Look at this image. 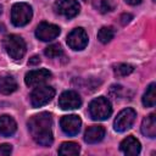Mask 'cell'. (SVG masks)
<instances>
[{
  "instance_id": "6da1fadb",
  "label": "cell",
  "mask_w": 156,
  "mask_h": 156,
  "mask_svg": "<svg viewBox=\"0 0 156 156\" xmlns=\"http://www.w3.org/2000/svg\"><path fill=\"white\" fill-rule=\"evenodd\" d=\"M52 118L48 112H41L33 116L28 121V129L34 141L41 146H49L52 144Z\"/></svg>"
},
{
  "instance_id": "7a4b0ae2",
  "label": "cell",
  "mask_w": 156,
  "mask_h": 156,
  "mask_svg": "<svg viewBox=\"0 0 156 156\" xmlns=\"http://www.w3.org/2000/svg\"><path fill=\"white\" fill-rule=\"evenodd\" d=\"M2 45L7 55L13 60H21L26 54V43L20 35H6L2 40Z\"/></svg>"
},
{
  "instance_id": "3957f363",
  "label": "cell",
  "mask_w": 156,
  "mask_h": 156,
  "mask_svg": "<svg viewBox=\"0 0 156 156\" xmlns=\"http://www.w3.org/2000/svg\"><path fill=\"white\" fill-rule=\"evenodd\" d=\"M111 113H112L111 102L104 96L94 99L89 105V115L94 121L107 119L111 116Z\"/></svg>"
},
{
  "instance_id": "277c9868",
  "label": "cell",
  "mask_w": 156,
  "mask_h": 156,
  "mask_svg": "<svg viewBox=\"0 0 156 156\" xmlns=\"http://www.w3.org/2000/svg\"><path fill=\"white\" fill-rule=\"evenodd\" d=\"M32 7L26 2H17L11 9V21L16 27H23L32 20Z\"/></svg>"
},
{
  "instance_id": "5b68a950",
  "label": "cell",
  "mask_w": 156,
  "mask_h": 156,
  "mask_svg": "<svg viewBox=\"0 0 156 156\" xmlns=\"http://www.w3.org/2000/svg\"><path fill=\"white\" fill-rule=\"evenodd\" d=\"M55 96V89L49 85H39L35 87L33 93L30 94V102L33 107H41L49 104Z\"/></svg>"
},
{
  "instance_id": "8992f818",
  "label": "cell",
  "mask_w": 156,
  "mask_h": 156,
  "mask_svg": "<svg viewBox=\"0 0 156 156\" xmlns=\"http://www.w3.org/2000/svg\"><path fill=\"white\" fill-rule=\"evenodd\" d=\"M55 12L66 18H72L79 13V4L77 0H57L54 5Z\"/></svg>"
},
{
  "instance_id": "52a82bcc",
  "label": "cell",
  "mask_w": 156,
  "mask_h": 156,
  "mask_svg": "<svg viewBox=\"0 0 156 156\" xmlns=\"http://www.w3.org/2000/svg\"><path fill=\"white\" fill-rule=\"evenodd\" d=\"M135 117H136V113L133 108L128 107V108L122 110L115 119V123H113L115 129L117 132H124V130L129 129L133 126V123L135 121Z\"/></svg>"
},
{
  "instance_id": "ba28073f",
  "label": "cell",
  "mask_w": 156,
  "mask_h": 156,
  "mask_svg": "<svg viewBox=\"0 0 156 156\" xmlns=\"http://www.w3.org/2000/svg\"><path fill=\"white\" fill-rule=\"evenodd\" d=\"M67 44L73 50H83L88 44V34L83 28H74L67 35Z\"/></svg>"
},
{
  "instance_id": "9c48e42d",
  "label": "cell",
  "mask_w": 156,
  "mask_h": 156,
  "mask_svg": "<svg viewBox=\"0 0 156 156\" xmlns=\"http://www.w3.org/2000/svg\"><path fill=\"white\" fill-rule=\"evenodd\" d=\"M60 126H61V129L63 130V133L73 136L79 133L82 121H80L79 116H77V115H68V116H63L61 118Z\"/></svg>"
},
{
  "instance_id": "30bf717a",
  "label": "cell",
  "mask_w": 156,
  "mask_h": 156,
  "mask_svg": "<svg viewBox=\"0 0 156 156\" xmlns=\"http://www.w3.org/2000/svg\"><path fill=\"white\" fill-rule=\"evenodd\" d=\"M51 78V73L48 71V69H34V71H30L26 74V78H24V82L28 87H32V88H35V87H39V85H43L45 82H48L49 79Z\"/></svg>"
},
{
  "instance_id": "8fae6325",
  "label": "cell",
  "mask_w": 156,
  "mask_h": 156,
  "mask_svg": "<svg viewBox=\"0 0 156 156\" xmlns=\"http://www.w3.org/2000/svg\"><path fill=\"white\" fill-rule=\"evenodd\" d=\"M82 105L80 96L73 90L63 91L58 98V106L62 110H74Z\"/></svg>"
},
{
  "instance_id": "7c38bea8",
  "label": "cell",
  "mask_w": 156,
  "mask_h": 156,
  "mask_svg": "<svg viewBox=\"0 0 156 156\" xmlns=\"http://www.w3.org/2000/svg\"><path fill=\"white\" fill-rule=\"evenodd\" d=\"M60 34V28L52 23H48V22H41L35 30V35L38 39L43 40V41H50L52 39H55L56 37H58Z\"/></svg>"
},
{
  "instance_id": "4fadbf2b",
  "label": "cell",
  "mask_w": 156,
  "mask_h": 156,
  "mask_svg": "<svg viewBox=\"0 0 156 156\" xmlns=\"http://www.w3.org/2000/svg\"><path fill=\"white\" fill-rule=\"evenodd\" d=\"M119 149L126 154V155H138L140 152V143L138 139H135L133 135L127 136L126 139H123L119 144Z\"/></svg>"
},
{
  "instance_id": "5bb4252c",
  "label": "cell",
  "mask_w": 156,
  "mask_h": 156,
  "mask_svg": "<svg viewBox=\"0 0 156 156\" xmlns=\"http://www.w3.org/2000/svg\"><path fill=\"white\" fill-rule=\"evenodd\" d=\"M105 136V128L101 126H91L85 130L84 140L88 144H95L104 139Z\"/></svg>"
},
{
  "instance_id": "9a60e30c",
  "label": "cell",
  "mask_w": 156,
  "mask_h": 156,
  "mask_svg": "<svg viewBox=\"0 0 156 156\" xmlns=\"http://www.w3.org/2000/svg\"><path fill=\"white\" fill-rule=\"evenodd\" d=\"M17 129V124L15 119L7 115L0 116V135L1 136H10Z\"/></svg>"
},
{
  "instance_id": "2e32d148",
  "label": "cell",
  "mask_w": 156,
  "mask_h": 156,
  "mask_svg": "<svg viewBox=\"0 0 156 156\" xmlns=\"http://www.w3.org/2000/svg\"><path fill=\"white\" fill-rule=\"evenodd\" d=\"M141 133L145 136L155 138L156 136V116L155 113L149 115L141 122Z\"/></svg>"
},
{
  "instance_id": "e0dca14e",
  "label": "cell",
  "mask_w": 156,
  "mask_h": 156,
  "mask_svg": "<svg viewBox=\"0 0 156 156\" xmlns=\"http://www.w3.org/2000/svg\"><path fill=\"white\" fill-rule=\"evenodd\" d=\"M17 89V82L16 79L10 74H2L0 76V93L9 95L13 93Z\"/></svg>"
},
{
  "instance_id": "ac0fdd59",
  "label": "cell",
  "mask_w": 156,
  "mask_h": 156,
  "mask_svg": "<svg viewBox=\"0 0 156 156\" xmlns=\"http://www.w3.org/2000/svg\"><path fill=\"white\" fill-rule=\"evenodd\" d=\"M79 151H80L79 145L73 141L63 143L58 149V154L63 155V156H74V155H78Z\"/></svg>"
},
{
  "instance_id": "d6986e66",
  "label": "cell",
  "mask_w": 156,
  "mask_h": 156,
  "mask_svg": "<svg viewBox=\"0 0 156 156\" xmlns=\"http://www.w3.org/2000/svg\"><path fill=\"white\" fill-rule=\"evenodd\" d=\"M155 89H156V84L155 83H151L147 87V89H146V91H145V94L143 96V104H144V106H146V107H154L155 106V104H156V93H155Z\"/></svg>"
},
{
  "instance_id": "ffe728a7",
  "label": "cell",
  "mask_w": 156,
  "mask_h": 156,
  "mask_svg": "<svg viewBox=\"0 0 156 156\" xmlns=\"http://www.w3.org/2000/svg\"><path fill=\"white\" fill-rule=\"evenodd\" d=\"M113 37H115V29L112 27H102L98 32V39L102 44H107L108 41L112 40Z\"/></svg>"
},
{
  "instance_id": "44dd1931",
  "label": "cell",
  "mask_w": 156,
  "mask_h": 156,
  "mask_svg": "<svg viewBox=\"0 0 156 156\" xmlns=\"http://www.w3.org/2000/svg\"><path fill=\"white\" fill-rule=\"evenodd\" d=\"M94 6L100 13H107L113 10V4L111 0H98Z\"/></svg>"
},
{
  "instance_id": "7402d4cb",
  "label": "cell",
  "mask_w": 156,
  "mask_h": 156,
  "mask_svg": "<svg viewBox=\"0 0 156 156\" xmlns=\"http://www.w3.org/2000/svg\"><path fill=\"white\" fill-rule=\"evenodd\" d=\"M62 54H63V51H62V48H61L60 44H52V45H49L45 49V55L50 58L60 57Z\"/></svg>"
},
{
  "instance_id": "603a6c76",
  "label": "cell",
  "mask_w": 156,
  "mask_h": 156,
  "mask_svg": "<svg viewBox=\"0 0 156 156\" xmlns=\"http://www.w3.org/2000/svg\"><path fill=\"white\" fill-rule=\"evenodd\" d=\"M134 67L132 65H128V63H119L115 67V74L117 77H126L128 74H130L133 72Z\"/></svg>"
},
{
  "instance_id": "cb8c5ba5",
  "label": "cell",
  "mask_w": 156,
  "mask_h": 156,
  "mask_svg": "<svg viewBox=\"0 0 156 156\" xmlns=\"http://www.w3.org/2000/svg\"><path fill=\"white\" fill-rule=\"evenodd\" d=\"M12 151V146L10 144H1L0 145V156H7Z\"/></svg>"
},
{
  "instance_id": "d4e9b609",
  "label": "cell",
  "mask_w": 156,
  "mask_h": 156,
  "mask_svg": "<svg viewBox=\"0 0 156 156\" xmlns=\"http://www.w3.org/2000/svg\"><path fill=\"white\" fill-rule=\"evenodd\" d=\"M122 91V87L121 85H112L111 89H110V94L113 95L116 99L119 96V93Z\"/></svg>"
},
{
  "instance_id": "484cf974",
  "label": "cell",
  "mask_w": 156,
  "mask_h": 156,
  "mask_svg": "<svg viewBox=\"0 0 156 156\" xmlns=\"http://www.w3.org/2000/svg\"><path fill=\"white\" fill-rule=\"evenodd\" d=\"M132 18H133V17H132V15H129V13H123V15L119 17L122 24H127V23H129Z\"/></svg>"
},
{
  "instance_id": "4316f807",
  "label": "cell",
  "mask_w": 156,
  "mask_h": 156,
  "mask_svg": "<svg viewBox=\"0 0 156 156\" xmlns=\"http://www.w3.org/2000/svg\"><path fill=\"white\" fill-rule=\"evenodd\" d=\"M39 63H40V57H39V56H33V57H30L29 61H28V65H30V66L39 65Z\"/></svg>"
},
{
  "instance_id": "83f0119b",
  "label": "cell",
  "mask_w": 156,
  "mask_h": 156,
  "mask_svg": "<svg viewBox=\"0 0 156 156\" xmlns=\"http://www.w3.org/2000/svg\"><path fill=\"white\" fill-rule=\"evenodd\" d=\"M126 2L127 4H129V5H139L140 2H141V0H126Z\"/></svg>"
},
{
  "instance_id": "f1b7e54d",
  "label": "cell",
  "mask_w": 156,
  "mask_h": 156,
  "mask_svg": "<svg viewBox=\"0 0 156 156\" xmlns=\"http://www.w3.org/2000/svg\"><path fill=\"white\" fill-rule=\"evenodd\" d=\"M1 11H2V6L0 5V13H1Z\"/></svg>"
}]
</instances>
